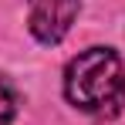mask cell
Wrapping results in <instances>:
<instances>
[{"mask_svg": "<svg viewBox=\"0 0 125 125\" xmlns=\"http://www.w3.org/2000/svg\"><path fill=\"white\" fill-rule=\"evenodd\" d=\"M64 95L88 115L112 118L125 105V64L112 47H88L64 68Z\"/></svg>", "mask_w": 125, "mask_h": 125, "instance_id": "cell-1", "label": "cell"}, {"mask_svg": "<svg viewBox=\"0 0 125 125\" xmlns=\"http://www.w3.org/2000/svg\"><path fill=\"white\" fill-rule=\"evenodd\" d=\"M81 0H27V27L41 44H58L71 31Z\"/></svg>", "mask_w": 125, "mask_h": 125, "instance_id": "cell-2", "label": "cell"}, {"mask_svg": "<svg viewBox=\"0 0 125 125\" xmlns=\"http://www.w3.org/2000/svg\"><path fill=\"white\" fill-rule=\"evenodd\" d=\"M14 115H17V98L7 88V81H0V125H10Z\"/></svg>", "mask_w": 125, "mask_h": 125, "instance_id": "cell-3", "label": "cell"}]
</instances>
